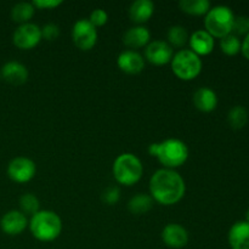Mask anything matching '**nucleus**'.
I'll return each mask as SVG.
<instances>
[{
  "label": "nucleus",
  "mask_w": 249,
  "mask_h": 249,
  "mask_svg": "<svg viewBox=\"0 0 249 249\" xmlns=\"http://www.w3.org/2000/svg\"><path fill=\"white\" fill-rule=\"evenodd\" d=\"M148 189L153 202L162 206H174L184 198L186 184L177 170L162 168L151 177Z\"/></svg>",
  "instance_id": "nucleus-1"
},
{
  "label": "nucleus",
  "mask_w": 249,
  "mask_h": 249,
  "mask_svg": "<svg viewBox=\"0 0 249 249\" xmlns=\"http://www.w3.org/2000/svg\"><path fill=\"white\" fill-rule=\"evenodd\" d=\"M148 153L156 157L165 169H177L186 163L189 158V147L180 139H165L148 146Z\"/></svg>",
  "instance_id": "nucleus-2"
},
{
  "label": "nucleus",
  "mask_w": 249,
  "mask_h": 249,
  "mask_svg": "<svg viewBox=\"0 0 249 249\" xmlns=\"http://www.w3.org/2000/svg\"><path fill=\"white\" fill-rule=\"evenodd\" d=\"M28 229L32 236L40 242H53L62 231V220L53 211H39L31 216Z\"/></svg>",
  "instance_id": "nucleus-3"
},
{
  "label": "nucleus",
  "mask_w": 249,
  "mask_h": 249,
  "mask_svg": "<svg viewBox=\"0 0 249 249\" xmlns=\"http://www.w3.org/2000/svg\"><path fill=\"white\" fill-rule=\"evenodd\" d=\"M112 173L118 184L133 186L142 178L143 165L138 156L130 152H124L114 160Z\"/></svg>",
  "instance_id": "nucleus-4"
},
{
  "label": "nucleus",
  "mask_w": 249,
  "mask_h": 249,
  "mask_svg": "<svg viewBox=\"0 0 249 249\" xmlns=\"http://www.w3.org/2000/svg\"><path fill=\"white\" fill-rule=\"evenodd\" d=\"M235 14L226 5H216L211 7L204 17V28L213 38H224L232 33Z\"/></svg>",
  "instance_id": "nucleus-5"
},
{
  "label": "nucleus",
  "mask_w": 249,
  "mask_h": 249,
  "mask_svg": "<svg viewBox=\"0 0 249 249\" xmlns=\"http://www.w3.org/2000/svg\"><path fill=\"white\" fill-rule=\"evenodd\" d=\"M172 71L179 79L189 82L198 77L202 72L203 63L199 56L190 49H181L174 53L172 58Z\"/></svg>",
  "instance_id": "nucleus-6"
},
{
  "label": "nucleus",
  "mask_w": 249,
  "mask_h": 249,
  "mask_svg": "<svg viewBox=\"0 0 249 249\" xmlns=\"http://www.w3.org/2000/svg\"><path fill=\"white\" fill-rule=\"evenodd\" d=\"M97 38V28L92 26L88 18H80L73 24L72 40L79 50H91L96 45Z\"/></svg>",
  "instance_id": "nucleus-7"
},
{
  "label": "nucleus",
  "mask_w": 249,
  "mask_h": 249,
  "mask_svg": "<svg viewBox=\"0 0 249 249\" xmlns=\"http://www.w3.org/2000/svg\"><path fill=\"white\" fill-rule=\"evenodd\" d=\"M43 40L41 28L36 23L19 24L12 34V43L19 50H32Z\"/></svg>",
  "instance_id": "nucleus-8"
},
{
  "label": "nucleus",
  "mask_w": 249,
  "mask_h": 249,
  "mask_svg": "<svg viewBox=\"0 0 249 249\" xmlns=\"http://www.w3.org/2000/svg\"><path fill=\"white\" fill-rule=\"evenodd\" d=\"M7 177L17 184H26L29 182L36 173V165L31 158L18 156L12 158L7 164Z\"/></svg>",
  "instance_id": "nucleus-9"
},
{
  "label": "nucleus",
  "mask_w": 249,
  "mask_h": 249,
  "mask_svg": "<svg viewBox=\"0 0 249 249\" xmlns=\"http://www.w3.org/2000/svg\"><path fill=\"white\" fill-rule=\"evenodd\" d=\"M174 50L164 40H153L145 49V58L155 66H164L172 62Z\"/></svg>",
  "instance_id": "nucleus-10"
},
{
  "label": "nucleus",
  "mask_w": 249,
  "mask_h": 249,
  "mask_svg": "<svg viewBox=\"0 0 249 249\" xmlns=\"http://www.w3.org/2000/svg\"><path fill=\"white\" fill-rule=\"evenodd\" d=\"M28 218L21 211L12 209L6 212L0 219V229L9 236L21 235L28 228Z\"/></svg>",
  "instance_id": "nucleus-11"
},
{
  "label": "nucleus",
  "mask_w": 249,
  "mask_h": 249,
  "mask_svg": "<svg viewBox=\"0 0 249 249\" xmlns=\"http://www.w3.org/2000/svg\"><path fill=\"white\" fill-rule=\"evenodd\" d=\"M0 77L5 82L15 85V87L23 85L28 80V68L18 61H7L6 63L2 65L1 71H0Z\"/></svg>",
  "instance_id": "nucleus-12"
},
{
  "label": "nucleus",
  "mask_w": 249,
  "mask_h": 249,
  "mask_svg": "<svg viewBox=\"0 0 249 249\" xmlns=\"http://www.w3.org/2000/svg\"><path fill=\"white\" fill-rule=\"evenodd\" d=\"M117 65L126 74H139L145 68V57L135 50H124L117 58Z\"/></svg>",
  "instance_id": "nucleus-13"
},
{
  "label": "nucleus",
  "mask_w": 249,
  "mask_h": 249,
  "mask_svg": "<svg viewBox=\"0 0 249 249\" xmlns=\"http://www.w3.org/2000/svg\"><path fill=\"white\" fill-rule=\"evenodd\" d=\"M162 240L167 247L173 249L184 248L189 243V232L179 224H168L162 231Z\"/></svg>",
  "instance_id": "nucleus-14"
},
{
  "label": "nucleus",
  "mask_w": 249,
  "mask_h": 249,
  "mask_svg": "<svg viewBox=\"0 0 249 249\" xmlns=\"http://www.w3.org/2000/svg\"><path fill=\"white\" fill-rule=\"evenodd\" d=\"M190 50L196 53L197 56H207L214 50L215 41L214 38L206 31V29H198L194 32L191 36H189Z\"/></svg>",
  "instance_id": "nucleus-15"
},
{
  "label": "nucleus",
  "mask_w": 249,
  "mask_h": 249,
  "mask_svg": "<svg viewBox=\"0 0 249 249\" xmlns=\"http://www.w3.org/2000/svg\"><path fill=\"white\" fill-rule=\"evenodd\" d=\"M151 41V33L145 26L130 27L123 36V43L129 50L146 48Z\"/></svg>",
  "instance_id": "nucleus-16"
},
{
  "label": "nucleus",
  "mask_w": 249,
  "mask_h": 249,
  "mask_svg": "<svg viewBox=\"0 0 249 249\" xmlns=\"http://www.w3.org/2000/svg\"><path fill=\"white\" fill-rule=\"evenodd\" d=\"M192 102L198 111L209 113V112H213L218 106V95L211 88L202 87L195 91Z\"/></svg>",
  "instance_id": "nucleus-17"
},
{
  "label": "nucleus",
  "mask_w": 249,
  "mask_h": 249,
  "mask_svg": "<svg viewBox=\"0 0 249 249\" xmlns=\"http://www.w3.org/2000/svg\"><path fill=\"white\" fill-rule=\"evenodd\" d=\"M155 4L151 0H136L129 7V17L136 26H142L153 16Z\"/></svg>",
  "instance_id": "nucleus-18"
},
{
  "label": "nucleus",
  "mask_w": 249,
  "mask_h": 249,
  "mask_svg": "<svg viewBox=\"0 0 249 249\" xmlns=\"http://www.w3.org/2000/svg\"><path fill=\"white\" fill-rule=\"evenodd\" d=\"M228 238L231 249H249V224L246 221L233 224Z\"/></svg>",
  "instance_id": "nucleus-19"
},
{
  "label": "nucleus",
  "mask_w": 249,
  "mask_h": 249,
  "mask_svg": "<svg viewBox=\"0 0 249 249\" xmlns=\"http://www.w3.org/2000/svg\"><path fill=\"white\" fill-rule=\"evenodd\" d=\"M34 14H36V7L32 2H17L11 9V19L15 23H18V26L19 24L29 23L31 19L33 18Z\"/></svg>",
  "instance_id": "nucleus-20"
},
{
  "label": "nucleus",
  "mask_w": 249,
  "mask_h": 249,
  "mask_svg": "<svg viewBox=\"0 0 249 249\" xmlns=\"http://www.w3.org/2000/svg\"><path fill=\"white\" fill-rule=\"evenodd\" d=\"M179 7L182 12L192 16H206L211 10V2L208 0H181Z\"/></svg>",
  "instance_id": "nucleus-21"
},
{
  "label": "nucleus",
  "mask_w": 249,
  "mask_h": 249,
  "mask_svg": "<svg viewBox=\"0 0 249 249\" xmlns=\"http://www.w3.org/2000/svg\"><path fill=\"white\" fill-rule=\"evenodd\" d=\"M153 207V199L150 195L147 194H138L128 203V209L130 213L136 214V215H141V214H146L150 212Z\"/></svg>",
  "instance_id": "nucleus-22"
},
{
  "label": "nucleus",
  "mask_w": 249,
  "mask_h": 249,
  "mask_svg": "<svg viewBox=\"0 0 249 249\" xmlns=\"http://www.w3.org/2000/svg\"><path fill=\"white\" fill-rule=\"evenodd\" d=\"M167 39V43L172 48H182L189 41V33H187L185 27L180 26V24H175V26H172L168 29Z\"/></svg>",
  "instance_id": "nucleus-23"
},
{
  "label": "nucleus",
  "mask_w": 249,
  "mask_h": 249,
  "mask_svg": "<svg viewBox=\"0 0 249 249\" xmlns=\"http://www.w3.org/2000/svg\"><path fill=\"white\" fill-rule=\"evenodd\" d=\"M228 122L230 126L236 130L245 128L248 123V112L243 106H235L229 111Z\"/></svg>",
  "instance_id": "nucleus-24"
},
{
  "label": "nucleus",
  "mask_w": 249,
  "mask_h": 249,
  "mask_svg": "<svg viewBox=\"0 0 249 249\" xmlns=\"http://www.w3.org/2000/svg\"><path fill=\"white\" fill-rule=\"evenodd\" d=\"M19 211L26 216H33L34 214L38 213L40 211V202L38 197L33 194L22 195L19 198Z\"/></svg>",
  "instance_id": "nucleus-25"
},
{
  "label": "nucleus",
  "mask_w": 249,
  "mask_h": 249,
  "mask_svg": "<svg viewBox=\"0 0 249 249\" xmlns=\"http://www.w3.org/2000/svg\"><path fill=\"white\" fill-rule=\"evenodd\" d=\"M241 45H242V41L237 36L232 33L220 39L221 51L228 56H235L241 53Z\"/></svg>",
  "instance_id": "nucleus-26"
},
{
  "label": "nucleus",
  "mask_w": 249,
  "mask_h": 249,
  "mask_svg": "<svg viewBox=\"0 0 249 249\" xmlns=\"http://www.w3.org/2000/svg\"><path fill=\"white\" fill-rule=\"evenodd\" d=\"M249 33V16H235L232 26V34L247 36Z\"/></svg>",
  "instance_id": "nucleus-27"
},
{
  "label": "nucleus",
  "mask_w": 249,
  "mask_h": 249,
  "mask_svg": "<svg viewBox=\"0 0 249 249\" xmlns=\"http://www.w3.org/2000/svg\"><path fill=\"white\" fill-rule=\"evenodd\" d=\"M119 198H121V191L117 186H109L102 192V202L108 206L118 203Z\"/></svg>",
  "instance_id": "nucleus-28"
},
{
  "label": "nucleus",
  "mask_w": 249,
  "mask_h": 249,
  "mask_svg": "<svg viewBox=\"0 0 249 249\" xmlns=\"http://www.w3.org/2000/svg\"><path fill=\"white\" fill-rule=\"evenodd\" d=\"M88 19H89L92 26L97 28V27H102L107 23V21H108V15H107V12L105 10L95 9L92 10Z\"/></svg>",
  "instance_id": "nucleus-29"
},
{
  "label": "nucleus",
  "mask_w": 249,
  "mask_h": 249,
  "mask_svg": "<svg viewBox=\"0 0 249 249\" xmlns=\"http://www.w3.org/2000/svg\"><path fill=\"white\" fill-rule=\"evenodd\" d=\"M60 27L55 23H46L45 26L41 27V38L48 41L56 40L60 36Z\"/></svg>",
  "instance_id": "nucleus-30"
},
{
  "label": "nucleus",
  "mask_w": 249,
  "mask_h": 249,
  "mask_svg": "<svg viewBox=\"0 0 249 249\" xmlns=\"http://www.w3.org/2000/svg\"><path fill=\"white\" fill-rule=\"evenodd\" d=\"M62 0H34L32 4L36 9L39 10H53L62 5Z\"/></svg>",
  "instance_id": "nucleus-31"
},
{
  "label": "nucleus",
  "mask_w": 249,
  "mask_h": 249,
  "mask_svg": "<svg viewBox=\"0 0 249 249\" xmlns=\"http://www.w3.org/2000/svg\"><path fill=\"white\" fill-rule=\"evenodd\" d=\"M241 53L249 61V33L243 39L242 45H241Z\"/></svg>",
  "instance_id": "nucleus-32"
},
{
  "label": "nucleus",
  "mask_w": 249,
  "mask_h": 249,
  "mask_svg": "<svg viewBox=\"0 0 249 249\" xmlns=\"http://www.w3.org/2000/svg\"><path fill=\"white\" fill-rule=\"evenodd\" d=\"M246 223H248L249 224V209H248V212H247V214H246Z\"/></svg>",
  "instance_id": "nucleus-33"
},
{
  "label": "nucleus",
  "mask_w": 249,
  "mask_h": 249,
  "mask_svg": "<svg viewBox=\"0 0 249 249\" xmlns=\"http://www.w3.org/2000/svg\"><path fill=\"white\" fill-rule=\"evenodd\" d=\"M0 79H1V77H0Z\"/></svg>",
  "instance_id": "nucleus-34"
}]
</instances>
